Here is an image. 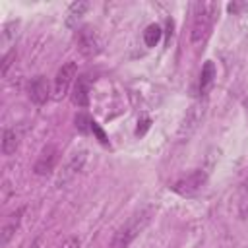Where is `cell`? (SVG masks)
<instances>
[{"mask_svg":"<svg viewBox=\"0 0 248 248\" xmlns=\"http://www.w3.org/2000/svg\"><path fill=\"white\" fill-rule=\"evenodd\" d=\"M151 215H153V209H151V207H145V209H140L138 213H134V215H132L122 227H118V231L112 234L108 248H128V246L132 244V240L147 227Z\"/></svg>","mask_w":248,"mask_h":248,"instance_id":"obj_2","label":"cell"},{"mask_svg":"<svg viewBox=\"0 0 248 248\" xmlns=\"http://www.w3.org/2000/svg\"><path fill=\"white\" fill-rule=\"evenodd\" d=\"M87 8H89L87 2H74V4L70 6V10H68V19H66V23H68L70 27H74L76 21L87 12Z\"/></svg>","mask_w":248,"mask_h":248,"instance_id":"obj_14","label":"cell"},{"mask_svg":"<svg viewBox=\"0 0 248 248\" xmlns=\"http://www.w3.org/2000/svg\"><path fill=\"white\" fill-rule=\"evenodd\" d=\"M76 43H78V48L83 56L91 58V56H97L103 48V43H101V37L97 35L95 29L91 27H81L76 35Z\"/></svg>","mask_w":248,"mask_h":248,"instance_id":"obj_4","label":"cell"},{"mask_svg":"<svg viewBox=\"0 0 248 248\" xmlns=\"http://www.w3.org/2000/svg\"><path fill=\"white\" fill-rule=\"evenodd\" d=\"M91 132H93V134L97 136V140H99V141H101L103 145H108V138H107V134L103 132V128H101V126H99V124H97L95 120L91 122Z\"/></svg>","mask_w":248,"mask_h":248,"instance_id":"obj_17","label":"cell"},{"mask_svg":"<svg viewBox=\"0 0 248 248\" xmlns=\"http://www.w3.org/2000/svg\"><path fill=\"white\" fill-rule=\"evenodd\" d=\"M76 74H78V64H76V62H66V64L60 66V70L56 72L54 83H52V97H54L56 101H60V99L68 93L70 83L74 81Z\"/></svg>","mask_w":248,"mask_h":248,"instance_id":"obj_5","label":"cell"},{"mask_svg":"<svg viewBox=\"0 0 248 248\" xmlns=\"http://www.w3.org/2000/svg\"><path fill=\"white\" fill-rule=\"evenodd\" d=\"M244 107H246V116H248V99L244 101Z\"/></svg>","mask_w":248,"mask_h":248,"instance_id":"obj_21","label":"cell"},{"mask_svg":"<svg viewBox=\"0 0 248 248\" xmlns=\"http://www.w3.org/2000/svg\"><path fill=\"white\" fill-rule=\"evenodd\" d=\"M149 124H151V120H149V118H145V120L141 122V128H138V130H136V136H143V134H145V130L149 128Z\"/></svg>","mask_w":248,"mask_h":248,"instance_id":"obj_20","label":"cell"},{"mask_svg":"<svg viewBox=\"0 0 248 248\" xmlns=\"http://www.w3.org/2000/svg\"><path fill=\"white\" fill-rule=\"evenodd\" d=\"M72 103L81 108H85L89 105V78L87 76H79L76 79L74 91H72Z\"/></svg>","mask_w":248,"mask_h":248,"instance_id":"obj_10","label":"cell"},{"mask_svg":"<svg viewBox=\"0 0 248 248\" xmlns=\"http://www.w3.org/2000/svg\"><path fill=\"white\" fill-rule=\"evenodd\" d=\"M58 155H60V153H58V147H56L54 143L45 145L43 151L39 153L35 165H33V172L39 174V176H46V174H50V172L54 170L56 163H58Z\"/></svg>","mask_w":248,"mask_h":248,"instance_id":"obj_6","label":"cell"},{"mask_svg":"<svg viewBox=\"0 0 248 248\" xmlns=\"http://www.w3.org/2000/svg\"><path fill=\"white\" fill-rule=\"evenodd\" d=\"M202 114H203V108H202V105H192L190 108H188V112H186V116H184V122H182V126H180V132H178V136L182 138L184 134H186V138L196 130V126H198V122L202 120Z\"/></svg>","mask_w":248,"mask_h":248,"instance_id":"obj_11","label":"cell"},{"mask_svg":"<svg viewBox=\"0 0 248 248\" xmlns=\"http://www.w3.org/2000/svg\"><path fill=\"white\" fill-rule=\"evenodd\" d=\"M83 161H85V151H79V153H74V157L66 163V167H64V170H62V176H60V180H58V184H64V182H68V180H72L78 172H79V169L83 167Z\"/></svg>","mask_w":248,"mask_h":248,"instance_id":"obj_12","label":"cell"},{"mask_svg":"<svg viewBox=\"0 0 248 248\" xmlns=\"http://www.w3.org/2000/svg\"><path fill=\"white\" fill-rule=\"evenodd\" d=\"M14 56H16V50H10L8 54H4V58H2V76H6V72H8Z\"/></svg>","mask_w":248,"mask_h":248,"instance_id":"obj_19","label":"cell"},{"mask_svg":"<svg viewBox=\"0 0 248 248\" xmlns=\"http://www.w3.org/2000/svg\"><path fill=\"white\" fill-rule=\"evenodd\" d=\"M50 93H52L50 83L45 76H35L27 85V95H29L31 103H35V105H45L48 101Z\"/></svg>","mask_w":248,"mask_h":248,"instance_id":"obj_7","label":"cell"},{"mask_svg":"<svg viewBox=\"0 0 248 248\" xmlns=\"http://www.w3.org/2000/svg\"><path fill=\"white\" fill-rule=\"evenodd\" d=\"M161 35H163V31H161V27L157 23L147 25L145 31H143V43H145V46H155L159 43Z\"/></svg>","mask_w":248,"mask_h":248,"instance_id":"obj_15","label":"cell"},{"mask_svg":"<svg viewBox=\"0 0 248 248\" xmlns=\"http://www.w3.org/2000/svg\"><path fill=\"white\" fill-rule=\"evenodd\" d=\"M219 6L215 2H198L194 6V19H192V31L190 41L192 45H203L213 29V23L217 19Z\"/></svg>","mask_w":248,"mask_h":248,"instance_id":"obj_1","label":"cell"},{"mask_svg":"<svg viewBox=\"0 0 248 248\" xmlns=\"http://www.w3.org/2000/svg\"><path fill=\"white\" fill-rule=\"evenodd\" d=\"M205 182H207V170L194 169L188 174L180 176L170 188H172V192H176V194H180L184 198H192V196H196V194H200L203 190Z\"/></svg>","mask_w":248,"mask_h":248,"instance_id":"obj_3","label":"cell"},{"mask_svg":"<svg viewBox=\"0 0 248 248\" xmlns=\"http://www.w3.org/2000/svg\"><path fill=\"white\" fill-rule=\"evenodd\" d=\"M17 147H19V138H17L16 130L6 128L4 134H2V153L6 157H10V155H14L17 151Z\"/></svg>","mask_w":248,"mask_h":248,"instance_id":"obj_13","label":"cell"},{"mask_svg":"<svg viewBox=\"0 0 248 248\" xmlns=\"http://www.w3.org/2000/svg\"><path fill=\"white\" fill-rule=\"evenodd\" d=\"M58 248H79V238L78 236H68L62 240V244Z\"/></svg>","mask_w":248,"mask_h":248,"instance_id":"obj_18","label":"cell"},{"mask_svg":"<svg viewBox=\"0 0 248 248\" xmlns=\"http://www.w3.org/2000/svg\"><path fill=\"white\" fill-rule=\"evenodd\" d=\"M23 211H25V207L21 205V207L14 209L12 213H8V215L4 217L2 227H0V244H2V246H6V244L12 240V236L16 234V231L19 229V223H21Z\"/></svg>","mask_w":248,"mask_h":248,"instance_id":"obj_8","label":"cell"},{"mask_svg":"<svg viewBox=\"0 0 248 248\" xmlns=\"http://www.w3.org/2000/svg\"><path fill=\"white\" fill-rule=\"evenodd\" d=\"M215 78H217V70H215V64L211 60H207L203 66H202V72H200V81H198V91L200 95H207L215 83Z\"/></svg>","mask_w":248,"mask_h":248,"instance_id":"obj_9","label":"cell"},{"mask_svg":"<svg viewBox=\"0 0 248 248\" xmlns=\"http://www.w3.org/2000/svg\"><path fill=\"white\" fill-rule=\"evenodd\" d=\"M74 120H76V128H78L81 134L91 132V122H93V118H89V114H85V112H78Z\"/></svg>","mask_w":248,"mask_h":248,"instance_id":"obj_16","label":"cell"}]
</instances>
